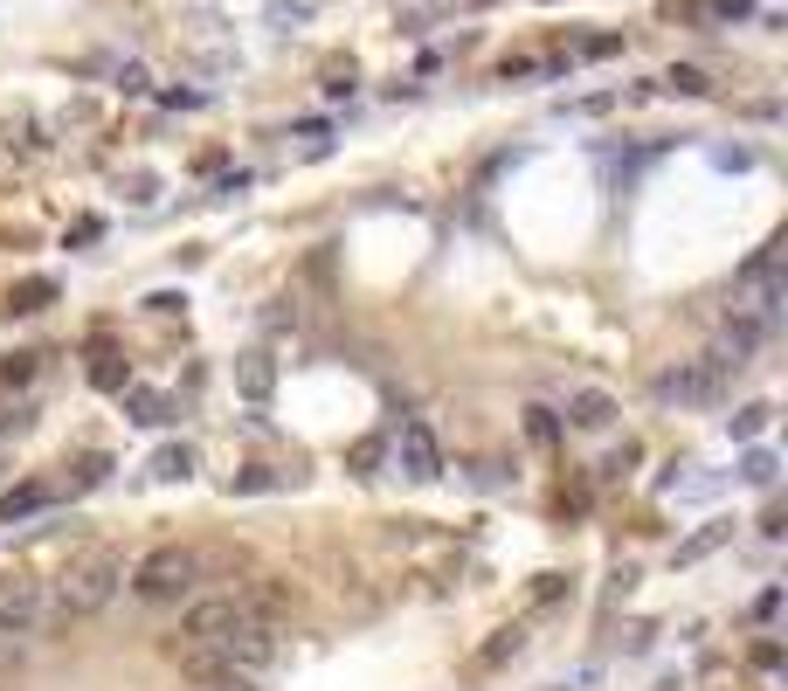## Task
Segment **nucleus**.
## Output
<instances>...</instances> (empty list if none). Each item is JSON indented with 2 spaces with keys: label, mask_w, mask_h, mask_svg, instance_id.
I'll list each match as a JSON object with an SVG mask.
<instances>
[{
  "label": "nucleus",
  "mask_w": 788,
  "mask_h": 691,
  "mask_svg": "<svg viewBox=\"0 0 788 691\" xmlns=\"http://www.w3.org/2000/svg\"><path fill=\"white\" fill-rule=\"evenodd\" d=\"M125 594V553H84L49 588V615H104Z\"/></svg>",
  "instance_id": "obj_1"
},
{
  "label": "nucleus",
  "mask_w": 788,
  "mask_h": 691,
  "mask_svg": "<svg viewBox=\"0 0 788 691\" xmlns=\"http://www.w3.org/2000/svg\"><path fill=\"white\" fill-rule=\"evenodd\" d=\"M201 574H208V553L201 547H153L139 567H125V588L139 602H187L201 588Z\"/></svg>",
  "instance_id": "obj_2"
},
{
  "label": "nucleus",
  "mask_w": 788,
  "mask_h": 691,
  "mask_svg": "<svg viewBox=\"0 0 788 691\" xmlns=\"http://www.w3.org/2000/svg\"><path fill=\"white\" fill-rule=\"evenodd\" d=\"M42 623H49L42 574H0V637H35Z\"/></svg>",
  "instance_id": "obj_3"
},
{
  "label": "nucleus",
  "mask_w": 788,
  "mask_h": 691,
  "mask_svg": "<svg viewBox=\"0 0 788 691\" xmlns=\"http://www.w3.org/2000/svg\"><path fill=\"white\" fill-rule=\"evenodd\" d=\"M726 381H734V367L726 360H685L678 373H664V381H657V401H678V408H712L726 395Z\"/></svg>",
  "instance_id": "obj_4"
},
{
  "label": "nucleus",
  "mask_w": 788,
  "mask_h": 691,
  "mask_svg": "<svg viewBox=\"0 0 788 691\" xmlns=\"http://www.w3.org/2000/svg\"><path fill=\"white\" fill-rule=\"evenodd\" d=\"M242 623H256L242 594H201V602H187V615H180V637L187 643H221V637H236Z\"/></svg>",
  "instance_id": "obj_5"
},
{
  "label": "nucleus",
  "mask_w": 788,
  "mask_h": 691,
  "mask_svg": "<svg viewBox=\"0 0 788 691\" xmlns=\"http://www.w3.org/2000/svg\"><path fill=\"white\" fill-rule=\"evenodd\" d=\"M394 471L408 484H436L443 477V443L429 422H402V436H394Z\"/></svg>",
  "instance_id": "obj_6"
},
{
  "label": "nucleus",
  "mask_w": 788,
  "mask_h": 691,
  "mask_svg": "<svg viewBox=\"0 0 788 691\" xmlns=\"http://www.w3.org/2000/svg\"><path fill=\"white\" fill-rule=\"evenodd\" d=\"M215 650H221V664H229V670L256 678V670H270V664H277V650H284V643H277V623H242L236 637H221Z\"/></svg>",
  "instance_id": "obj_7"
},
{
  "label": "nucleus",
  "mask_w": 788,
  "mask_h": 691,
  "mask_svg": "<svg viewBox=\"0 0 788 691\" xmlns=\"http://www.w3.org/2000/svg\"><path fill=\"white\" fill-rule=\"evenodd\" d=\"M512 657H525V629H519V623H505V629H492V643H478V650H471V670L484 678V670H505Z\"/></svg>",
  "instance_id": "obj_8"
},
{
  "label": "nucleus",
  "mask_w": 788,
  "mask_h": 691,
  "mask_svg": "<svg viewBox=\"0 0 788 691\" xmlns=\"http://www.w3.org/2000/svg\"><path fill=\"white\" fill-rule=\"evenodd\" d=\"M242 602H250L256 623H270V615H284V609L297 602V588H291V581H277V574H263L256 588H242Z\"/></svg>",
  "instance_id": "obj_9"
},
{
  "label": "nucleus",
  "mask_w": 788,
  "mask_h": 691,
  "mask_svg": "<svg viewBox=\"0 0 788 691\" xmlns=\"http://www.w3.org/2000/svg\"><path fill=\"white\" fill-rule=\"evenodd\" d=\"M236 381H242V395L263 408V401H270V387H277V360H270V353H242V360H236Z\"/></svg>",
  "instance_id": "obj_10"
},
{
  "label": "nucleus",
  "mask_w": 788,
  "mask_h": 691,
  "mask_svg": "<svg viewBox=\"0 0 788 691\" xmlns=\"http://www.w3.org/2000/svg\"><path fill=\"white\" fill-rule=\"evenodd\" d=\"M568 422L574 428H609L615 422V401L602 395V387H581V395H568Z\"/></svg>",
  "instance_id": "obj_11"
},
{
  "label": "nucleus",
  "mask_w": 788,
  "mask_h": 691,
  "mask_svg": "<svg viewBox=\"0 0 788 691\" xmlns=\"http://www.w3.org/2000/svg\"><path fill=\"white\" fill-rule=\"evenodd\" d=\"M49 484H22V491H8V498H0V519H8V526H14V519H35V512H49Z\"/></svg>",
  "instance_id": "obj_12"
},
{
  "label": "nucleus",
  "mask_w": 788,
  "mask_h": 691,
  "mask_svg": "<svg viewBox=\"0 0 788 691\" xmlns=\"http://www.w3.org/2000/svg\"><path fill=\"white\" fill-rule=\"evenodd\" d=\"M726 533H734V526H726V519H712V526H706V533H691V539H685V547H678V567H691V560H706V553H712V547H720V539H726Z\"/></svg>",
  "instance_id": "obj_13"
},
{
  "label": "nucleus",
  "mask_w": 788,
  "mask_h": 691,
  "mask_svg": "<svg viewBox=\"0 0 788 691\" xmlns=\"http://www.w3.org/2000/svg\"><path fill=\"white\" fill-rule=\"evenodd\" d=\"M187 471H194V450H187V443H174V450H160V457H153V477H166V484L187 477Z\"/></svg>",
  "instance_id": "obj_14"
},
{
  "label": "nucleus",
  "mask_w": 788,
  "mask_h": 691,
  "mask_svg": "<svg viewBox=\"0 0 788 691\" xmlns=\"http://www.w3.org/2000/svg\"><path fill=\"white\" fill-rule=\"evenodd\" d=\"M664 84L678 90V98H712V77H706V69H691V63H685V69H671Z\"/></svg>",
  "instance_id": "obj_15"
},
{
  "label": "nucleus",
  "mask_w": 788,
  "mask_h": 691,
  "mask_svg": "<svg viewBox=\"0 0 788 691\" xmlns=\"http://www.w3.org/2000/svg\"><path fill=\"white\" fill-rule=\"evenodd\" d=\"M49 297H55V284H42V277H35V284H22V291L8 297V311H42Z\"/></svg>",
  "instance_id": "obj_16"
},
{
  "label": "nucleus",
  "mask_w": 788,
  "mask_h": 691,
  "mask_svg": "<svg viewBox=\"0 0 788 691\" xmlns=\"http://www.w3.org/2000/svg\"><path fill=\"white\" fill-rule=\"evenodd\" d=\"M525 415H533V422H525V436H533V443H554V436H560L554 408H525Z\"/></svg>",
  "instance_id": "obj_17"
},
{
  "label": "nucleus",
  "mask_w": 788,
  "mask_h": 691,
  "mask_svg": "<svg viewBox=\"0 0 788 691\" xmlns=\"http://www.w3.org/2000/svg\"><path fill=\"white\" fill-rule=\"evenodd\" d=\"M761 428H767V408H740V422H734V436L747 443V436H761Z\"/></svg>",
  "instance_id": "obj_18"
},
{
  "label": "nucleus",
  "mask_w": 788,
  "mask_h": 691,
  "mask_svg": "<svg viewBox=\"0 0 788 691\" xmlns=\"http://www.w3.org/2000/svg\"><path fill=\"white\" fill-rule=\"evenodd\" d=\"M131 408H139V422H166V401H160V395H145V387L131 395Z\"/></svg>",
  "instance_id": "obj_19"
},
{
  "label": "nucleus",
  "mask_w": 788,
  "mask_h": 691,
  "mask_svg": "<svg viewBox=\"0 0 788 691\" xmlns=\"http://www.w3.org/2000/svg\"><path fill=\"white\" fill-rule=\"evenodd\" d=\"M568 594V574H539V588H533V602H560Z\"/></svg>",
  "instance_id": "obj_20"
},
{
  "label": "nucleus",
  "mask_w": 788,
  "mask_h": 691,
  "mask_svg": "<svg viewBox=\"0 0 788 691\" xmlns=\"http://www.w3.org/2000/svg\"><path fill=\"white\" fill-rule=\"evenodd\" d=\"M14 657H22V637H0V670H8Z\"/></svg>",
  "instance_id": "obj_21"
}]
</instances>
